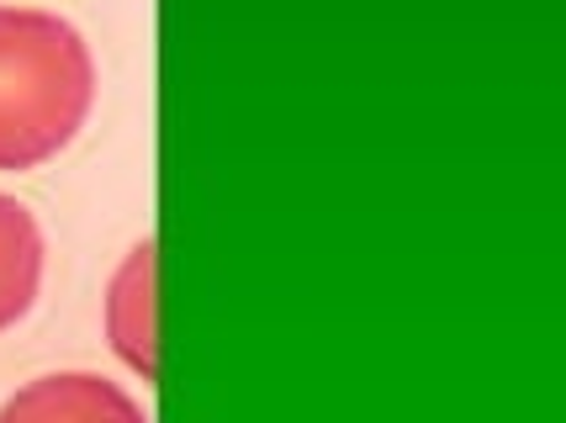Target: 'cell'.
<instances>
[{
	"label": "cell",
	"mask_w": 566,
	"mask_h": 423,
	"mask_svg": "<svg viewBox=\"0 0 566 423\" xmlns=\"http://www.w3.org/2000/svg\"><path fill=\"white\" fill-rule=\"evenodd\" d=\"M96 101V59L64 17L0 6V170L70 149Z\"/></svg>",
	"instance_id": "6da1fadb"
},
{
	"label": "cell",
	"mask_w": 566,
	"mask_h": 423,
	"mask_svg": "<svg viewBox=\"0 0 566 423\" xmlns=\"http://www.w3.org/2000/svg\"><path fill=\"white\" fill-rule=\"evenodd\" d=\"M0 423H148V413L96 371H53L0 402Z\"/></svg>",
	"instance_id": "7a4b0ae2"
},
{
	"label": "cell",
	"mask_w": 566,
	"mask_h": 423,
	"mask_svg": "<svg viewBox=\"0 0 566 423\" xmlns=\"http://www.w3.org/2000/svg\"><path fill=\"white\" fill-rule=\"evenodd\" d=\"M154 239H144L127 254L112 286H106V339L133 371L154 381L159 376V349H154Z\"/></svg>",
	"instance_id": "3957f363"
},
{
	"label": "cell",
	"mask_w": 566,
	"mask_h": 423,
	"mask_svg": "<svg viewBox=\"0 0 566 423\" xmlns=\"http://www.w3.org/2000/svg\"><path fill=\"white\" fill-rule=\"evenodd\" d=\"M43 286V228L17 197H0V328L22 324Z\"/></svg>",
	"instance_id": "277c9868"
}]
</instances>
